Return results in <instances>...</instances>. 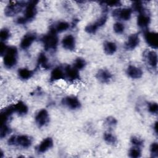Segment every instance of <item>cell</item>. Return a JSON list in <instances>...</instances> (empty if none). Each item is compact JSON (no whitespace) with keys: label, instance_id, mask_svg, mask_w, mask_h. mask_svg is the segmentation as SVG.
Here are the masks:
<instances>
[{"label":"cell","instance_id":"cell-31","mask_svg":"<svg viewBox=\"0 0 158 158\" xmlns=\"http://www.w3.org/2000/svg\"><path fill=\"white\" fill-rule=\"evenodd\" d=\"M10 36V33L7 28H2L0 31V39L2 42L7 40Z\"/></svg>","mask_w":158,"mask_h":158},{"label":"cell","instance_id":"cell-40","mask_svg":"<svg viewBox=\"0 0 158 158\" xmlns=\"http://www.w3.org/2000/svg\"><path fill=\"white\" fill-rule=\"evenodd\" d=\"M153 129L156 133V134H157V131H158V129H157V122H156L154 123V125L153 126Z\"/></svg>","mask_w":158,"mask_h":158},{"label":"cell","instance_id":"cell-34","mask_svg":"<svg viewBox=\"0 0 158 158\" xmlns=\"http://www.w3.org/2000/svg\"><path fill=\"white\" fill-rule=\"evenodd\" d=\"M130 141L133 145H134L136 147H138V148L142 146L143 144V142H144L142 139H141L137 136H133L131 138Z\"/></svg>","mask_w":158,"mask_h":158},{"label":"cell","instance_id":"cell-13","mask_svg":"<svg viewBox=\"0 0 158 158\" xmlns=\"http://www.w3.org/2000/svg\"><path fill=\"white\" fill-rule=\"evenodd\" d=\"M144 57L147 63L153 69H156L157 65V54L154 51H146Z\"/></svg>","mask_w":158,"mask_h":158},{"label":"cell","instance_id":"cell-2","mask_svg":"<svg viewBox=\"0 0 158 158\" xmlns=\"http://www.w3.org/2000/svg\"><path fill=\"white\" fill-rule=\"evenodd\" d=\"M17 49L15 46H7L3 56V64L7 69H11L17 64Z\"/></svg>","mask_w":158,"mask_h":158},{"label":"cell","instance_id":"cell-29","mask_svg":"<svg viewBox=\"0 0 158 158\" xmlns=\"http://www.w3.org/2000/svg\"><path fill=\"white\" fill-rule=\"evenodd\" d=\"M132 9L141 14L145 11V9L141 1H135L132 4Z\"/></svg>","mask_w":158,"mask_h":158},{"label":"cell","instance_id":"cell-24","mask_svg":"<svg viewBox=\"0 0 158 158\" xmlns=\"http://www.w3.org/2000/svg\"><path fill=\"white\" fill-rule=\"evenodd\" d=\"M38 64L45 69H48L49 67L48 58L43 52L40 53L38 57Z\"/></svg>","mask_w":158,"mask_h":158},{"label":"cell","instance_id":"cell-16","mask_svg":"<svg viewBox=\"0 0 158 158\" xmlns=\"http://www.w3.org/2000/svg\"><path fill=\"white\" fill-rule=\"evenodd\" d=\"M96 78L101 83H109L112 78V74L107 69H99L96 75Z\"/></svg>","mask_w":158,"mask_h":158},{"label":"cell","instance_id":"cell-1","mask_svg":"<svg viewBox=\"0 0 158 158\" xmlns=\"http://www.w3.org/2000/svg\"><path fill=\"white\" fill-rule=\"evenodd\" d=\"M44 48L46 51L54 50L56 49L58 44V37L57 32L54 27H51L48 34L45 35L41 39Z\"/></svg>","mask_w":158,"mask_h":158},{"label":"cell","instance_id":"cell-37","mask_svg":"<svg viewBox=\"0 0 158 158\" xmlns=\"http://www.w3.org/2000/svg\"><path fill=\"white\" fill-rule=\"evenodd\" d=\"M107 17L106 15H103L101 17H100L94 23L95 24L97 25V27L98 28L103 26L106 22H107Z\"/></svg>","mask_w":158,"mask_h":158},{"label":"cell","instance_id":"cell-22","mask_svg":"<svg viewBox=\"0 0 158 158\" xmlns=\"http://www.w3.org/2000/svg\"><path fill=\"white\" fill-rule=\"evenodd\" d=\"M33 75V72L27 68L19 69L18 70V75L22 80H28Z\"/></svg>","mask_w":158,"mask_h":158},{"label":"cell","instance_id":"cell-32","mask_svg":"<svg viewBox=\"0 0 158 158\" xmlns=\"http://www.w3.org/2000/svg\"><path fill=\"white\" fill-rule=\"evenodd\" d=\"M10 132V129L6 125V123H2L0 129V137L1 138H3L7 136Z\"/></svg>","mask_w":158,"mask_h":158},{"label":"cell","instance_id":"cell-15","mask_svg":"<svg viewBox=\"0 0 158 158\" xmlns=\"http://www.w3.org/2000/svg\"><path fill=\"white\" fill-rule=\"evenodd\" d=\"M35 39H36V35L34 33H28L25 35L22 38L20 43V48L22 49H28L31 45V44L33 43Z\"/></svg>","mask_w":158,"mask_h":158},{"label":"cell","instance_id":"cell-20","mask_svg":"<svg viewBox=\"0 0 158 158\" xmlns=\"http://www.w3.org/2000/svg\"><path fill=\"white\" fill-rule=\"evenodd\" d=\"M65 78V73L60 67H56L51 72L50 81L51 82L56 81L61 79Z\"/></svg>","mask_w":158,"mask_h":158},{"label":"cell","instance_id":"cell-12","mask_svg":"<svg viewBox=\"0 0 158 158\" xmlns=\"http://www.w3.org/2000/svg\"><path fill=\"white\" fill-rule=\"evenodd\" d=\"M62 45L67 50L73 51L75 49V38L72 35L65 36L62 40Z\"/></svg>","mask_w":158,"mask_h":158},{"label":"cell","instance_id":"cell-21","mask_svg":"<svg viewBox=\"0 0 158 158\" xmlns=\"http://www.w3.org/2000/svg\"><path fill=\"white\" fill-rule=\"evenodd\" d=\"M117 47L115 43L112 41H106L104 44V52L107 55H112L117 51Z\"/></svg>","mask_w":158,"mask_h":158},{"label":"cell","instance_id":"cell-18","mask_svg":"<svg viewBox=\"0 0 158 158\" xmlns=\"http://www.w3.org/2000/svg\"><path fill=\"white\" fill-rule=\"evenodd\" d=\"M151 22L149 15L144 12L139 14L137 18V25L141 28H146Z\"/></svg>","mask_w":158,"mask_h":158},{"label":"cell","instance_id":"cell-25","mask_svg":"<svg viewBox=\"0 0 158 158\" xmlns=\"http://www.w3.org/2000/svg\"><path fill=\"white\" fill-rule=\"evenodd\" d=\"M103 138L104 141L109 144H115L117 143V138L110 132H106L104 133Z\"/></svg>","mask_w":158,"mask_h":158},{"label":"cell","instance_id":"cell-6","mask_svg":"<svg viewBox=\"0 0 158 158\" xmlns=\"http://www.w3.org/2000/svg\"><path fill=\"white\" fill-rule=\"evenodd\" d=\"M132 10L130 8L116 9L112 12V15L115 18L127 21L130 19L131 16Z\"/></svg>","mask_w":158,"mask_h":158},{"label":"cell","instance_id":"cell-33","mask_svg":"<svg viewBox=\"0 0 158 158\" xmlns=\"http://www.w3.org/2000/svg\"><path fill=\"white\" fill-rule=\"evenodd\" d=\"M150 152L151 156L157 157L158 156V144L157 142L152 143L150 146Z\"/></svg>","mask_w":158,"mask_h":158},{"label":"cell","instance_id":"cell-8","mask_svg":"<svg viewBox=\"0 0 158 158\" xmlns=\"http://www.w3.org/2000/svg\"><path fill=\"white\" fill-rule=\"evenodd\" d=\"M62 103L70 109H77L81 107L79 99L74 96H69L62 99Z\"/></svg>","mask_w":158,"mask_h":158},{"label":"cell","instance_id":"cell-3","mask_svg":"<svg viewBox=\"0 0 158 158\" xmlns=\"http://www.w3.org/2000/svg\"><path fill=\"white\" fill-rule=\"evenodd\" d=\"M38 1H31L26 4L23 17L27 22L33 20L36 14V4Z\"/></svg>","mask_w":158,"mask_h":158},{"label":"cell","instance_id":"cell-10","mask_svg":"<svg viewBox=\"0 0 158 158\" xmlns=\"http://www.w3.org/2000/svg\"><path fill=\"white\" fill-rule=\"evenodd\" d=\"M140 40L138 33L130 35L125 43V48L127 50H133L139 44Z\"/></svg>","mask_w":158,"mask_h":158},{"label":"cell","instance_id":"cell-11","mask_svg":"<svg viewBox=\"0 0 158 158\" xmlns=\"http://www.w3.org/2000/svg\"><path fill=\"white\" fill-rule=\"evenodd\" d=\"M32 144V139L31 137L22 135L15 136V145H18L23 148H29Z\"/></svg>","mask_w":158,"mask_h":158},{"label":"cell","instance_id":"cell-36","mask_svg":"<svg viewBox=\"0 0 158 158\" xmlns=\"http://www.w3.org/2000/svg\"><path fill=\"white\" fill-rule=\"evenodd\" d=\"M148 111L152 114H156L158 111V105L156 102H151L148 104Z\"/></svg>","mask_w":158,"mask_h":158},{"label":"cell","instance_id":"cell-27","mask_svg":"<svg viewBox=\"0 0 158 158\" xmlns=\"http://www.w3.org/2000/svg\"><path fill=\"white\" fill-rule=\"evenodd\" d=\"M128 156L132 158H138L141 157V152L138 147L131 148L128 151Z\"/></svg>","mask_w":158,"mask_h":158},{"label":"cell","instance_id":"cell-4","mask_svg":"<svg viewBox=\"0 0 158 158\" xmlns=\"http://www.w3.org/2000/svg\"><path fill=\"white\" fill-rule=\"evenodd\" d=\"M144 38L148 45L152 49H157L158 46V35L156 32L146 31L144 33Z\"/></svg>","mask_w":158,"mask_h":158},{"label":"cell","instance_id":"cell-14","mask_svg":"<svg viewBox=\"0 0 158 158\" xmlns=\"http://www.w3.org/2000/svg\"><path fill=\"white\" fill-rule=\"evenodd\" d=\"M53 146V140L51 137L44 138L37 146L36 151L38 153H44L51 149Z\"/></svg>","mask_w":158,"mask_h":158},{"label":"cell","instance_id":"cell-30","mask_svg":"<svg viewBox=\"0 0 158 158\" xmlns=\"http://www.w3.org/2000/svg\"><path fill=\"white\" fill-rule=\"evenodd\" d=\"M98 29V27L95 24V23H92L87 25L85 28V31L89 34H94Z\"/></svg>","mask_w":158,"mask_h":158},{"label":"cell","instance_id":"cell-23","mask_svg":"<svg viewBox=\"0 0 158 158\" xmlns=\"http://www.w3.org/2000/svg\"><path fill=\"white\" fill-rule=\"evenodd\" d=\"M70 27V24L65 21L58 22L55 27H54V30L57 33H62L67 30Z\"/></svg>","mask_w":158,"mask_h":158},{"label":"cell","instance_id":"cell-7","mask_svg":"<svg viewBox=\"0 0 158 158\" xmlns=\"http://www.w3.org/2000/svg\"><path fill=\"white\" fill-rule=\"evenodd\" d=\"M35 119L36 124L39 127H41L44 126L49 122V120L48 112L44 109H41L36 114Z\"/></svg>","mask_w":158,"mask_h":158},{"label":"cell","instance_id":"cell-35","mask_svg":"<svg viewBox=\"0 0 158 158\" xmlns=\"http://www.w3.org/2000/svg\"><path fill=\"white\" fill-rule=\"evenodd\" d=\"M117 123V120L115 119V118L113 117H108L106 118V120H105V124L109 128H112L115 127Z\"/></svg>","mask_w":158,"mask_h":158},{"label":"cell","instance_id":"cell-9","mask_svg":"<svg viewBox=\"0 0 158 158\" xmlns=\"http://www.w3.org/2000/svg\"><path fill=\"white\" fill-rule=\"evenodd\" d=\"M65 78L68 79L70 81H77L80 80V77L79 74V70L76 69L73 67L67 65L64 69Z\"/></svg>","mask_w":158,"mask_h":158},{"label":"cell","instance_id":"cell-26","mask_svg":"<svg viewBox=\"0 0 158 158\" xmlns=\"http://www.w3.org/2000/svg\"><path fill=\"white\" fill-rule=\"evenodd\" d=\"M86 62L85 60L82 57H77L75 59L73 62V67H75L78 70H82L86 66Z\"/></svg>","mask_w":158,"mask_h":158},{"label":"cell","instance_id":"cell-38","mask_svg":"<svg viewBox=\"0 0 158 158\" xmlns=\"http://www.w3.org/2000/svg\"><path fill=\"white\" fill-rule=\"evenodd\" d=\"M103 2L106 4L105 6H107L109 7H117L121 6V2L119 1H109Z\"/></svg>","mask_w":158,"mask_h":158},{"label":"cell","instance_id":"cell-39","mask_svg":"<svg viewBox=\"0 0 158 158\" xmlns=\"http://www.w3.org/2000/svg\"><path fill=\"white\" fill-rule=\"evenodd\" d=\"M27 22L26 19L23 17H20L17 19L16 23L18 24H25Z\"/></svg>","mask_w":158,"mask_h":158},{"label":"cell","instance_id":"cell-5","mask_svg":"<svg viewBox=\"0 0 158 158\" xmlns=\"http://www.w3.org/2000/svg\"><path fill=\"white\" fill-rule=\"evenodd\" d=\"M26 5H23L22 2H16L9 4L4 9V14L7 17H12L19 13L22 8Z\"/></svg>","mask_w":158,"mask_h":158},{"label":"cell","instance_id":"cell-17","mask_svg":"<svg viewBox=\"0 0 158 158\" xmlns=\"http://www.w3.org/2000/svg\"><path fill=\"white\" fill-rule=\"evenodd\" d=\"M127 73L130 78L133 79L140 78L143 74V71L140 68L132 65L128 67L127 69Z\"/></svg>","mask_w":158,"mask_h":158},{"label":"cell","instance_id":"cell-28","mask_svg":"<svg viewBox=\"0 0 158 158\" xmlns=\"http://www.w3.org/2000/svg\"><path fill=\"white\" fill-rule=\"evenodd\" d=\"M113 30L115 33L122 34L125 30V25L122 23L117 22L114 24Z\"/></svg>","mask_w":158,"mask_h":158},{"label":"cell","instance_id":"cell-19","mask_svg":"<svg viewBox=\"0 0 158 158\" xmlns=\"http://www.w3.org/2000/svg\"><path fill=\"white\" fill-rule=\"evenodd\" d=\"M14 112L17 113L19 115H25L28 110L27 106L22 101H18L17 103L12 105Z\"/></svg>","mask_w":158,"mask_h":158}]
</instances>
